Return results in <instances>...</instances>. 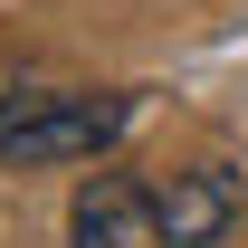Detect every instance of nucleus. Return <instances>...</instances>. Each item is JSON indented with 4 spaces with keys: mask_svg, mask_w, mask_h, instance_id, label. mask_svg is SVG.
<instances>
[{
    "mask_svg": "<svg viewBox=\"0 0 248 248\" xmlns=\"http://www.w3.org/2000/svg\"><path fill=\"white\" fill-rule=\"evenodd\" d=\"M124 124H134L124 95H10L0 105V162H19V172H38V162H95Z\"/></svg>",
    "mask_w": 248,
    "mask_h": 248,
    "instance_id": "1",
    "label": "nucleus"
},
{
    "mask_svg": "<svg viewBox=\"0 0 248 248\" xmlns=\"http://www.w3.org/2000/svg\"><path fill=\"white\" fill-rule=\"evenodd\" d=\"M229 219H239V182H229L219 162L172 172V182L153 191V239H162V248H219Z\"/></svg>",
    "mask_w": 248,
    "mask_h": 248,
    "instance_id": "2",
    "label": "nucleus"
},
{
    "mask_svg": "<svg viewBox=\"0 0 248 248\" xmlns=\"http://www.w3.org/2000/svg\"><path fill=\"white\" fill-rule=\"evenodd\" d=\"M134 219H153V191H134L124 172H95L77 191L67 229H77V248H134Z\"/></svg>",
    "mask_w": 248,
    "mask_h": 248,
    "instance_id": "3",
    "label": "nucleus"
}]
</instances>
